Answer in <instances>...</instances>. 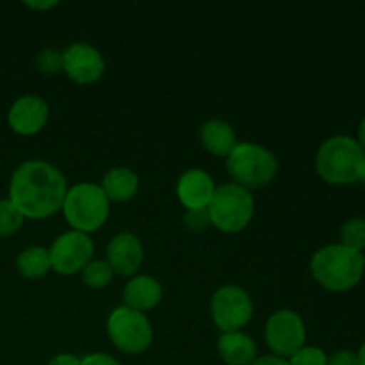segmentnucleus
Segmentation results:
<instances>
[{"label": "nucleus", "instance_id": "obj_33", "mask_svg": "<svg viewBox=\"0 0 365 365\" xmlns=\"http://www.w3.org/2000/svg\"><path fill=\"white\" fill-rule=\"evenodd\" d=\"M362 182H364V184H365V175H364V180H362Z\"/></svg>", "mask_w": 365, "mask_h": 365}, {"label": "nucleus", "instance_id": "obj_14", "mask_svg": "<svg viewBox=\"0 0 365 365\" xmlns=\"http://www.w3.org/2000/svg\"><path fill=\"white\" fill-rule=\"evenodd\" d=\"M216 184L207 171L192 168L182 173L177 182V196L187 210L209 209Z\"/></svg>", "mask_w": 365, "mask_h": 365}, {"label": "nucleus", "instance_id": "obj_15", "mask_svg": "<svg viewBox=\"0 0 365 365\" xmlns=\"http://www.w3.org/2000/svg\"><path fill=\"white\" fill-rule=\"evenodd\" d=\"M163 299V285L148 274H138L123 289V305L145 314L155 309Z\"/></svg>", "mask_w": 365, "mask_h": 365}, {"label": "nucleus", "instance_id": "obj_28", "mask_svg": "<svg viewBox=\"0 0 365 365\" xmlns=\"http://www.w3.org/2000/svg\"><path fill=\"white\" fill-rule=\"evenodd\" d=\"M48 365H82V360L78 356L70 355V353H61V355L53 356Z\"/></svg>", "mask_w": 365, "mask_h": 365}, {"label": "nucleus", "instance_id": "obj_31", "mask_svg": "<svg viewBox=\"0 0 365 365\" xmlns=\"http://www.w3.org/2000/svg\"><path fill=\"white\" fill-rule=\"evenodd\" d=\"M356 141H359L360 146H362V148L365 150V116H364L362 123H360V127H359V139H356Z\"/></svg>", "mask_w": 365, "mask_h": 365}, {"label": "nucleus", "instance_id": "obj_21", "mask_svg": "<svg viewBox=\"0 0 365 365\" xmlns=\"http://www.w3.org/2000/svg\"><path fill=\"white\" fill-rule=\"evenodd\" d=\"M341 245L362 253L365 250V220L349 217L341 228Z\"/></svg>", "mask_w": 365, "mask_h": 365}, {"label": "nucleus", "instance_id": "obj_30", "mask_svg": "<svg viewBox=\"0 0 365 365\" xmlns=\"http://www.w3.org/2000/svg\"><path fill=\"white\" fill-rule=\"evenodd\" d=\"M57 4L56 0H48V2H36V0H27V2H24V6L31 7V9H36V11H46V9H52V7H56Z\"/></svg>", "mask_w": 365, "mask_h": 365}, {"label": "nucleus", "instance_id": "obj_19", "mask_svg": "<svg viewBox=\"0 0 365 365\" xmlns=\"http://www.w3.org/2000/svg\"><path fill=\"white\" fill-rule=\"evenodd\" d=\"M18 273L29 280H39L52 271L50 253L41 246H29L16 257Z\"/></svg>", "mask_w": 365, "mask_h": 365}, {"label": "nucleus", "instance_id": "obj_13", "mask_svg": "<svg viewBox=\"0 0 365 365\" xmlns=\"http://www.w3.org/2000/svg\"><path fill=\"white\" fill-rule=\"evenodd\" d=\"M145 248L141 239L132 232H120L107 245V264L113 267L114 274L134 277L143 266Z\"/></svg>", "mask_w": 365, "mask_h": 365}, {"label": "nucleus", "instance_id": "obj_6", "mask_svg": "<svg viewBox=\"0 0 365 365\" xmlns=\"http://www.w3.org/2000/svg\"><path fill=\"white\" fill-rule=\"evenodd\" d=\"M210 223L223 234H239L245 230L255 214L252 191L234 184L217 185L209 205Z\"/></svg>", "mask_w": 365, "mask_h": 365}, {"label": "nucleus", "instance_id": "obj_11", "mask_svg": "<svg viewBox=\"0 0 365 365\" xmlns=\"http://www.w3.org/2000/svg\"><path fill=\"white\" fill-rule=\"evenodd\" d=\"M63 71L81 86L95 84L106 71V61L96 46L75 41L63 50Z\"/></svg>", "mask_w": 365, "mask_h": 365}, {"label": "nucleus", "instance_id": "obj_3", "mask_svg": "<svg viewBox=\"0 0 365 365\" xmlns=\"http://www.w3.org/2000/svg\"><path fill=\"white\" fill-rule=\"evenodd\" d=\"M317 175L331 185H349L364 180L365 150L349 135H334L319 146Z\"/></svg>", "mask_w": 365, "mask_h": 365}, {"label": "nucleus", "instance_id": "obj_17", "mask_svg": "<svg viewBox=\"0 0 365 365\" xmlns=\"http://www.w3.org/2000/svg\"><path fill=\"white\" fill-rule=\"evenodd\" d=\"M217 353L227 365H252L257 359V344L242 331H228L217 339Z\"/></svg>", "mask_w": 365, "mask_h": 365}, {"label": "nucleus", "instance_id": "obj_25", "mask_svg": "<svg viewBox=\"0 0 365 365\" xmlns=\"http://www.w3.org/2000/svg\"><path fill=\"white\" fill-rule=\"evenodd\" d=\"M184 227L187 228L189 232H205L207 228L212 227L209 209L187 210L184 216Z\"/></svg>", "mask_w": 365, "mask_h": 365}, {"label": "nucleus", "instance_id": "obj_16", "mask_svg": "<svg viewBox=\"0 0 365 365\" xmlns=\"http://www.w3.org/2000/svg\"><path fill=\"white\" fill-rule=\"evenodd\" d=\"M200 141L209 153L227 159L239 145L235 130L225 120H209L200 127Z\"/></svg>", "mask_w": 365, "mask_h": 365}, {"label": "nucleus", "instance_id": "obj_23", "mask_svg": "<svg viewBox=\"0 0 365 365\" xmlns=\"http://www.w3.org/2000/svg\"><path fill=\"white\" fill-rule=\"evenodd\" d=\"M36 66L43 75H57L63 71V52L57 48H43L36 57Z\"/></svg>", "mask_w": 365, "mask_h": 365}, {"label": "nucleus", "instance_id": "obj_24", "mask_svg": "<svg viewBox=\"0 0 365 365\" xmlns=\"http://www.w3.org/2000/svg\"><path fill=\"white\" fill-rule=\"evenodd\" d=\"M287 362L289 365H327L328 355L316 346H303L291 359H287Z\"/></svg>", "mask_w": 365, "mask_h": 365}, {"label": "nucleus", "instance_id": "obj_7", "mask_svg": "<svg viewBox=\"0 0 365 365\" xmlns=\"http://www.w3.org/2000/svg\"><path fill=\"white\" fill-rule=\"evenodd\" d=\"M107 335L125 355H141L153 342V328L146 314L125 305L118 307L109 314Z\"/></svg>", "mask_w": 365, "mask_h": 365}, {"label": "nucleus", "instance_id": "obj_1", "mask_svg": "<svg viewBox=\"0 0 365 365\" xmlns=\"http://www.w3.org/2000/svg\"><path fill=\"white\" fill-rule=\"evenodd\" d=\"M68 192L63 171L46 160H27L14 170L9 200L25 220H46L63 209Z\"/></svg>", "mask_w": 365, "mask_h": 365}, {"label": "nucleus", "instance_id": "obj_32", "mask_svg": "<svg viewBox=\"0 0 365 365\" xmlns=\"http://www.w3.org/2000/svg\"><path fill=\"white\" fill-rule=\"evenodd\" d=\"M356 356H359V365H365V342L360 346L359 351H356Z\"/></svg>", "mask_w": 365, "mask_h": 365}, {"label": "nucleus", "instance_id": "obj_10", "mask_svg": "<svg viewBox=\"0 0 365 365\" xmlns=\"http://www.w3.org/2000/svg\"><path fill=\"white\" fill-rule=\"evenodd\" d=\"M48 253L52 269L63 277H71L82 273V269L91 262L95 246L88 234L68 230L52 242Z\"/></svg>", "mask_w": 365, "mask_h": 365}, {"label": "nucleus", "instance_id": "obj_5", "mask_svg": "<svg viewBox=\"0 0 365 365\" xmlns=\"http://www.w3.org/2000/svg\"><path fill=\"white\" fill-rule=\"evenodd\" d=\"M227 170L234 184L248 189H262L278 175V159L271 150L257 143H239L227 157Z\"/></svg>", "mask_w": 365, "mask_h": 365}, {"label": "nucleus", "instance_id": "obj_27", "mask_svg": "<svg viewBox=\"0 0 365 365\" xmlns=\"http://www.w3.org/2000/svg\"><path fill=\"white\" fill-rule=\"evenodd\" d=\"M82 365H121L116 359H113L107 353H93L82 359Z\"/></svg>", "mask_w": 365, "mask_h": 365}, {"label": "nucleus", "instance_id": "obj_9", "mask_svg": "<svg viewBox=\"0 0 365 365\" xmlns=\"http://www.w3.org/2000/svg\"><path fill=\"white\" fill-rule=\"evenodd\" d=\"M264 337H266L267 346H269L274 356H280V359L287 360L305 346V321L294 310H277L267 319Z\"/></svg>", "mask_w": 365, "mask_h": 365}, {"label": "nucleus", "instance_id": "obj_18", "mask_svg": "<svg viewBox=\"0 0 365 365\" xmlns=\"http://www.w3.org/2000/svg\"><path fill=\"white\" fill-rule=\"evenodd\" d=\"M100 187H102L103 195L107 196L109 202L123 203L138 195L139 177L135 175V171L130 170V168L118 166L103 175Z\"/></svg>", "mask_w": 365, "mask_h": 365}, {"label": "nucleus", "instance_id": "obj_26", "mask_svg": "<svg viewBox=\"0 0 365 365\" xmlns=\"http://www.w3.org/2000/svg\"><path fill=\"white\" fill-rule=\"evenodd\" d=\"M327 365H359V356L349 349H341V351H335L334 355L328 356Z\"/></svg>", "mask_w": 365, "mask_h": 365}, {"label": "nucleus", "instance_id": "obj_20", "mask_svg": "<svg viewBox=\"0 0 365 365\" xmlns=\"http://www.w3.org/2000/svg\"><path fill=\"white\" fill-rule=\"evenodd\" d=\"M114 271L113 267L107 264V260H95L93 259L88 266L82 269V280L88 285L89 289H95V291H100V289H106L107 285L113 282Z\"/></svg>", "mask_w": 365, "mask_h": 365}, {"label": "nucleus", "instance_id": "obj_29", "mask_svg": "<svg viewBox=\"0 0 365 365\" xmlns=\"http://www.w3.org/2000/svg\"><path fill=\"white\" fill-rule=\"evenodd\" d=\"M252 365H289V362L285 359H280V356L266 355V356H257L255 362Z\"/></svg>", "mask_w": 365, "mask_h": 365}, {"label": "nucleus", "instance_id": "obj_8", "mask_svg": "<svg viewBox=\"0 0 365 365\" xmlns=\"http://www.w3.org/2000/svg\"><path fill=\"white\" fill-rule=\"evenodd\" d=\"M210 316L223 334L241 331L253 317L252 296L239 285H221L210 299Z\"/></svg>", "mask_w": 365, "mask_h": 365}, {"label": "nucleus", "instance_id": "obj_12", "mask_svg": "<svg viewBox=\"0 0 365 365\" xmlns=\"http://www.w3.org/2000/svg\"><path fill=\"white\" fill-rule=\"evenodd\" d=\"M48 106L38 95H24L11 106L7 113V123L18 135H34L43 130L48 121Z\"/></svg>", "mask_w": 365, "mask_h": 365}, {"label": "nucleus", "instance_id": "obj_4", "mask_svg": "<svg viewBox=\"0 0 365 365\" xmlns=\"http://www.w3.org/2000/svg\"><path fill=\"white\" fill-rule=\"evenodd\" d=\"M109 205L110 202L100 185L81 182L68 189L61 210L71 230L89 235L103 227L109 216Z\"/></svg>", "mask_w": 365, "mask_h": 365}, {"label": "nucleus", "instance_id": "obj_2", "mask_svg": "<svg viewBox=\"0 0 365 365\" xmlns=\"http://www.w3.org/2000/svg\"><path fill=\"white\" fill-rule=\"evenodd\" d=\"M310 273L323 289L346 292L360 284L365 273V257L360 252L339 245L317 250L310 260Z\"/></svg>", "mask_w": 365, "mask_h": 365}, {"label": "nucleus", "instance_id": "obj_22", "mask_svg": "<svg viewBox=\"0 0 365 365\" xmlns=\"http://www.w3.org/2000/svg\"><path fill=\"white\" fill-rule=\"evenodd\" d=\"M25 217L11 203V200H0V237H11L24 225Z\"/></svg>", "mask_w": 365, "mask_h": 365}]
</instances>
